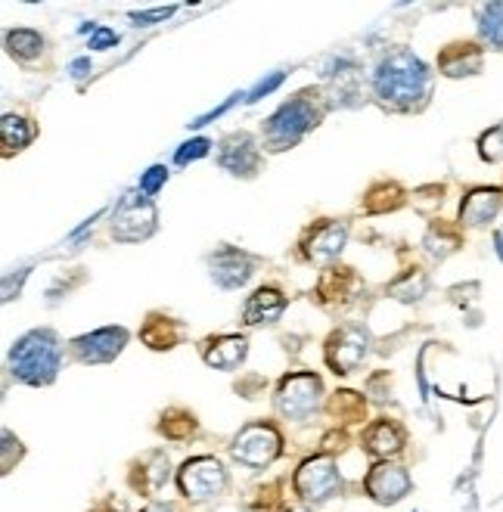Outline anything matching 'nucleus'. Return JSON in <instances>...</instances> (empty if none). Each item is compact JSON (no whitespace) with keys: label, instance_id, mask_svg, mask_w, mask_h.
<instances>
[{"label":"nucleus","instance_id":"obj_28","mask_svg":"<svg viewBox=\"0 0 503 512\" xmlns=\"http://www.w3.org/2000/svg\"><path fill=\"white\" fill-rule=\"evenodd\" d=\"M429 289V280L423 270H410V274H404L398 283H392V295L401 298V301H420Z\"/></svg>","mask_w":503,"mask_h":512},{"label":"nucleus","instance_id":"obj_10","mask_svg":"<svg viewBox=\"0 0 503 512\" xmlns=\"http://www.w3.org/2000/svg\"><path fill=\"white\" fill-rule=\"evenodd\" d=\"M125 345H128V329L125 326H106V329H97V333L72 339L69 351L78 364H112V360L122 354Z\"/></svg>","mask_w":503,"mask_h":512},{"label":"nucleus","instance_id":"obj_7","mask_svg":"<svg viewBox=\"0 0 503 512\" xmlns=\"http://www.w3.org/2000/svg\"><path fill=\"white\" fill-rule=\"evenodd\" d=\"M177 485L190 503L215 500L227 491V469L215 457H193L177 472Z\"/></svg>","mask_w":503,"mask_h":512},{"label":"nucleus","instance_id":"obj_9","mask_svg":"<svg viewBox=\"0 0 503 512\" xmlns=\"http://www.w3.org/2000/svg\"><path fill=\"white\" fill-rule=\"evenodd\" d=\"M370 354V333L364 326H342L327 339V364L333 373H354Z\"/></svg>","mask_w":503,"mask_h":512},{"label":"nucleus","instance_id":"obj_35","mask_svg":"<svg viewBox=\"0 0 503 512\" xmlns=\"http://www.w3.org/2000/svg\"><path fill=\"white\" fill-rule=\"evenodd\" d=\"M94 512H128V509H125V503H122V500L109 497V500H103Z\"/></svg>","mask_w":503,"mask_h":512},{"label":"nucleus","instance_id":"obj_36","mask_svg":"<svg viewBox=\"0 0 503 512\" xmlns=\"http://www.w3.org/2000/svg\"><path fill=\"white\" fill-rule=\"evenodd\" d=\"M143 512H181V506L177 503H150Z\"/></svg>","mask_w":503,"mask_h":512},{"label":"nucleus","instance_id":"obj_5","mask_svg":"<svg viewBox=\"0 0 503 512\" xmlns=\"http://www.w3.org/2000/svg\"><path fill=\"white\" fill-rule=\"evenodd\" d=\"M283 450V438L274 423H249L236 432L230 444V457L249 469H264L271 466Z\"/></svg>","mask_w":503,"mask_h":512},{"label":"nucleus","instance_id":"obj_12","mask_svg":"<svg viewBox=\"0 0 503 512\" xmlns=\"http://www.w3.org/2000/svg\"><path fill=\"white\" fill-rule=\"evenodd\" d=\"M364 491L376 503L392 506L410 494V475H407V469H401L395 463H376L364 478Z\"/></svg>","mask_w":503,"mask_h":512},{"label":"nucleus","instance_id":"obj_13","mask_svg":"<svg viewBox=\"0 0 503 512\" xmlns=\"http://www.w3.org/2000/svg\"><path fill=\"white\" fill-rule=\"evenodd\" d=\"M345 239H348V221H320L308 230L302 246L311 261L327 264L345 249Z\"/></svg>","mask_w":503,"mask_h":512},{"label":"nucleus","instance_id":"obj_29","mask_svg":"<svg viewBox=\"0 0 503 512\" xmlns=\"http://www.w3.org/2000/svg\"><path fill=\"white\" fill-rule=\"evenodd\" d=\"M479 153H482L485 162H500L503 159V125H497V128H491V131L482 134Z\"/></svg>","mask_w":503,"mask_h":512},{"label":"nucleus","instance_id":"obj_38","mask_svg":"<svg viewBox=\"0 0 503 512\" xmlns=\"http://www.w3.org/2000/svg\"><path fill=\"white\" fill-rule=\"evenodd\" d=\"M289 512H308V509H289Z\"/></svg>","mask_w":503,"mask_h":512},{"label":"nucleus","instance_id":"obj_15","mask_svg":"<svg viewBox=\"0 0 503 512\" xmlns=\"http://www.w3.org/2000/svg\"><path fill=\"white\" fill-rule=\"evenodd\" d=\"M361 441H364V450H367L370 457L389 460V457H395V454H401V450H404L407 435H404L401 423H395V419H376V423H370L364 429Z\"/></svg>","mask_w":503,"mask_h":512},{"label":"nucleus","instance_id":"obj_3","mask_svg":"<svg viewBox=\"0 0 503 512\" xmlns=\"http://www.w3.org/2000/svg\"><path fill=\"white\" fill-rule=\"evenodd\" d=\"M323 118V100L317 90H302L283 103L264 125V143L271 149H289Z\"/></svg>","mask_w":503,"mask_h":512},{"label":"nucleus","instance_id":"obj_11","mask_svg":"<svg viewBox=\"0 0 503 512\" xmlns=\"http://www.w3.org/2000/svg\"><path fill=\"white\" fill-rule=\"evenodd\" d=\"M218 165L230 171L233 177H255L261 168V149L252 140V134L240 131V134L224 137L218 149Z\"/></svg>","mask_w":503,"mask_h":512},{"label":"nucleus","instance_id":"obj_17","mask_svg":"<svg viewBox=\"0 0 503 512\" xmlns=\"http://www.w3.org/2000/svg\"><path fill=\"white\" fill-rule=\"evenodd\" d=\"M479 69H482V47L469 41L448 44L438 53V72L445 78H469V75H479Z\"/></svg>","mask_w":503,"mask_h":512},{"label":"nucleus","instance_id":"obj_37","mask_svg":"<svg viewBox=\"0 0 503 512\" xmlns=\"http://www.w3.org/2000/svg\"><path fill=\"white\" fill-rule=\"evenodd\" d=\"M87 69H91V59H75V63H72V75L75 78L87 75Z\"/></svg>","mask_w":503,"mask_h":512},{"label":"nucleus","instance_id":"obj_33","mask_svg":"<svg viewBox=\"0 0 503 512\" xmlns=\"http://www.w3.org/2000/svg\"><path fill=\"white\" fill-rule=\"evenodd\" d=\"M171 13H174V7H165V10H153V13H134V16H131V22H134V25H156V22L168 19Z\"/></svg>","mask_w":503,"mask_h":512},{"label":"nucleus","instance_id":"obj_30","mask_svg":"<svg viewBox=\"0 0 503 512\" xmlns=\"http://www.w3.org/2000/svg\"><path fill=\"white\" fill-rule=\"evenodd\" d=\"M209 140L205 137H196V140H190V143H184L181 149H177V156H174V162L177 165H187V162H193V159H202V156H209Z\"/></svg>","mask_w":503,"mask_h":512},{"label":"nucleus","instance_id":"obj_4","mask_svg":"<svg viewBox=\"0 0 503 512\" xmlns=\"http://www.w3.org/2000/svg\"><path fill=\"white\" fill-rule=\"evenodd\" d=\"M156 230V205L143 190L125 193L112 212V236L118 243H140Z\"/></svg>","mask_w":503,"mask_h":512},{"label":"nucleus","instance_id":"obj_19","mask_svg":"<svg viewBox=\"0 0 503 512\" xmlns=\"http://www.w3.org/2000/svg\"><path fill=\"white\" fill-rule=\"evenodd\" d=\"M500 205H503L500 190H494V187L472 190V193H466V199L460 205V224H466V227H485V224H491L497 218Z\"/></svg>","mask_w":503,"mask_h":512},{"label":"nucleus","instance_id":"obj_24","mask_svg":"<svg viewBox=\"0 0 503 512\" xmlns=\"http://www.w3.org/2000/svg\"><path fill=\"white\" fill-rule=\"evenodd\" d=\"M404 202V193L398 184H389V180H382V184H373L364 196V208L370 215H386V212H395Z\"/></svg>","mask_w":503,"mask_h":512},{"label":"nucleus","instance_id":"obj_31","mask_svg":"<svg viewBox=\"0 0 503 512\" xmlns=\"http://www.w3.org/2000/svg\"><path fill=\"white\" fill-rule=\"evenodd\" d=\"M168 180V168H162V165H156V168H150L143 174V180H140V190L146 193V196H153V193H159V187Z\"/></svg>","mask_w":503,"mask_h":512},{"label":"nucleus","instance_id":"obj_14","mask_svg":"<svg viewBox=\"0 0 503 512\" xmlns=\"http://www.w3.org/2000/svg\"><path fill=\"white\" fill-rule=\"evenodd\" d=\"M212 264V280L221 286V289H240L252 280L255 274V258L240 252V249H221L209 258Z\"/></svg>","mask_w":503,"mask_h":512},{"label":"nucleus","instance_id":"obj_25","mask_svg":"<svg viewBox=\"0 0 503 512\" xmlns=\"http://www.w3.org/2000/svg\"><path fill=\"white\" fill-rule=\"evenodd\" d=\"M327 410L336 419H342V423H361V419L367 416V401L358 395V391H336L327 404Z\"/></svg>","mask_w":503,"mask_h":512},{"label":"nucleus","instance_id":"obj_8","mask_svg":"<svg viewBox=\"0 0 503 512\" xmlns=\"http://www.w3.org/2000/svg\"><path fill=\"white\" fill-rule=\"evenodd\" d=\"M292 485L305 503H327L342 491V475L333 457H311L295 469Z\"/></svg>","mask_w":503,"mask_h":512},{"label":"nucleus","instance_id":"obj_21","mask_svg":"<svg viewBox=\"0 0 503 512\" xmlns=\"http://www.w3.org/2000/svg\"><path fill=\"white\" fill-rule=\"evenodd\" d=\"M184 336H187V323L165 317V314H150L143 323V329H140V339L153 351H168L174 345H181Z\"/></svg>","mask_w":503,"mask_h":512},{"label":"nucleus","instance_id":"obj_2","mask_svg":"<svg viewBox=\"0 0 503 512\" xmlns=\"http://www.w3.org/2000/svg\"><path fill=\"white\" fill-rule=\"evenodd\" d=\"M59 360H63V348H59V339L50 333V329H32L25 333L13 351H10V373L13 379L25 382V385H50L59 373Z\"/></svg>","mask_w":503,"mask_h":512},{"label":"nucleus","instance_id":"obj_27","mask_svg":"<svg viewBox=\"0 0 503 512\" xmlns=\"http://www.w3.org/2000/svg\"><path fill=\"white\" fill-rule=\"evenodd\" d=\"M159 432L168 438V441H187L193 432H196V416L187 413V410H168L162 413V423H159Z\"/></svg>","mask_w":503,"mask_h":512},{"label":"nucleus","instance_id":"obj_1","mask_svg":"<svg viewBox=\"0 0 503 512\" xmlns=\"http://www.w3.org/2000/svg\"><path fill=\"white\" fill-rule=\"evenodd\" d=\"M373 90L392 109H417L432 90V72L413 50L398 47L376 66Z\"/></svg>","mask_w":503,"mask_h":512},{"label":"nucleus","instance_id":"obj_23","mask_svg":"<svg viewBox=\"0 0 503 512\" xmlns=\"http://www.w3.org/2000/svg\"><path fill=\"white\" fill-rule=\"evenodd\" d=\"M7 53L16 56L19 63H32L44 53V38L32 28H13V32H7Z\"/></svg>","mask_w":503,"mask_h":512},{"label":"nucleus","instance_id":"obj_18","mask_svg":"<svg viewBox=\"0 0 503 512\" xmlns=\"http://www.w3.org/2000/svg\"><path fill=\"white\" fill-rule=\"evenodd\" d=\"M168 475H171L168 457L162 454V450H150V454H143L134 463V469H131V488L150 497V494H156V491L165 488Z\"/></svg>","mask_w":503,"mask_h":512},{"label":"nucleus","instance_id":"obj_32","mask_svg":"<svg viewBox=\"0 0 503 512\" xmlns=\"http://www.w3.org/2000/svg\"><path fill=\"white\" fill-rule=\"evenodd\" d=\"M118 44V35L112 32V28H97V32L91 35V47L94 50H109Z\"/></svg>","mask_w":503,"mask_h":512},{"label":"nucleus","instance_id":"obj_34","mask_svg":"<svg viewBox=\"0 0 503 512\" xmlns=\"http://www.w3.org/2000/svg\"><path fill=\"white\" fill-rule=\"evenodd\" d=\"M280 81H283V72H274V75H271L268 81H261V84H258L255 90H252V94H249V100L255 103V100H261L264 94H271V90H274V87H277Z\"/></svg>","mask_w":503,"mask_h":512},{"label":"nucleus","instance_id":"obj_20","mask_svg":"<svg viewBox=\"0 0 503 512\" xmlns=\"http://www.w3.org/2000/svg\"><path fill=\"white\" fill-rule=\"evenodd\" d=\"M286 311V295L274 286H261L249 295L243 308V323L246 326H261V323H277Z\"/></svg>","mask_w":503,"mask_h":512},{"label":"nucleus","instance_id":"obj_22","mask_svg":"<svg viewBox=\"0 0 503 512\" xmlns=\"http://www.w3.org/2000/svg\"><path fill=\"white\" fill-rule=\"evenodd\" d=\"M0 131H4V156L22 153V149L35 140V125L22 115H4Z\"/></svg>","mask_w":503,"mask_h":512},{"label":"nucleus","instance_id":"obj_6","mask_svg":"<svg viewBox=\"0 0 503 512\" xmlns=\"http://www.w3.org/2000/svg\"><path fill=\"white\" fill-rule=\"evenodd\" d=\"M277 413L286 419H308L323 404V382L317 373H289L280 379L274 395Z\"/></svg>","mask_w":503,"mask_h":512},{"label":"nucleus","instance_id":"obj_26","mask_svg":"<svg viewBox=\"0 0 503 512\" xmlns=\"http://www.w3.org/2000/svg\"><path fill=\"white\" fill-rule=\"evenodd\" d=\"M479 35L488 47L503 50V4L479 7Z\"/></svg>","mask_w":503,"mask_h":512},{"label":"nucleus","instance_id":"obj_16","mask_svg":"<svg viewBox=\"0 0 503 512\" xmlns=\"http://www.w3.org/2000/svg\"><path fill=\"white\" fill-rule=\"evenodd\" d=\"M246 354H249V342L233 333L212 336L202 342V360L215 370H236L246 360Z\"/></svg>","mask_w":503,"mask_h":512}]
</instances>
